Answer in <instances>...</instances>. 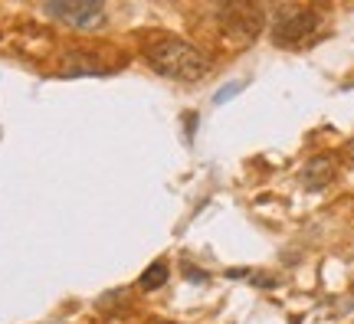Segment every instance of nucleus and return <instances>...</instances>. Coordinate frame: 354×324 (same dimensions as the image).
<instances>
[{
	"mask_svg": "<svg viewBox=\"0 0 354 324\" xmlns=\"http://www.w3.org/2000/svg\"><path fill=\"white\" fill-rule=\"evenodd\" d=\"M243 88V82H233V86H223V88H216V95H214V105H223L227 99H233L236 92Z\"/></svg>",
	"mask_w": 354,
	"mask_h": 324,
	"instance_id": "nucleus-7",
	"label": "nucleus"
},
{
	"mask_svg": "<svg viewBox=\"0 0 354 324\" xmlns=\"http://www.w3.org/2000/svg\"><path fill=\"white\" fill-rule=\"evenodd\" d=\"M220 20H223V30L236 39H256L263 30V13L253 3H230L220 10Z\"/></svg>",
	"mask_w": 354,
	"mask_h": 324,
	"instance_id": "nucleus-4",
	"label": "nucleus"
},
{
	"mask_svg": "<svg viewBox=\"0 0 354 324\" xmlns=\"http://www.w3.org/2000/svg\"><path fill=\"white\" fill-rule=\"evenodd\" d=\"M145 59L154 73L167 75V79H180V82L201 79L210 66L197 46H190L187 39L180 37H167V33H158L145 43Z\"/></svg>",
	"mask_w": 354,
	"mask_h": 324,
	"instance_id": "nucleus-1",
	"label": "nucleus"
},
{
	"mask_svg": "<svg viewBox=\"0 0 354 324\" xmlns=\"http://www.w3.org/2000/svg\"><path fill=\"white\" fill-rule=\"evenodd\" d=\"M331 177H335V164H331V158H312L302 171V184L308 190H322L325 184H331Z\"/></svg>",
	"mask_w": 354,
	"mask_h": 324,
	"instance_id": "nucleus-5",
	"label": "nucleus"
},
{
	"mask_svg": "<svg viewBox=\"0 0 354 324\" xmlns=\"http://www.w3.org/2000/svg\"><path fill=\"white\" fill-rule=\"evenodd\" d=\"M250 282L256 288H276V278L272 275H263V272H250Z\"/></svg>",
	"mask_w": 354,
	"mask_h": 324,
	"instance_id": "nucleus-8",
	"label": "nucleus"
},
{
	"mask_svg": "<svg viewBox=\"0 0 354 324\" xmlns=\"http://www.w3.org/2000/svg\"><path fill=\"white\" fill-rule=\"evenodd\" d=\"M167 275H171V269H167V262H151L145 272H141L138 285L145 288V292H154V288H161L167 282Z\"/></svg>",
	"mask_w": 354,
	"mask_h": 324,
	"instance_id": "nucleus-6",
	"label": "nucleus"
},
{
	"mask_svg": "<svg viewBox=\"0 0 354 324\" xmlns=\"http://www.w3.org/2000/svg\"><path fill=\"white\" fill-rule=\"evenodd\" d=\"M322 23V17L308 7H279L272 17V43L276 46H295L305 37H312Z\"/></svg>",
	"mask_w": 354,
	"mask_h": 324,
	"instance_id": "nucleus-2",
	"label": "nucleus"
},
{
	"mask_svg": "<svg viewBox=\"0 0 354 324\" xmlns=\"http://www.w3.org/2000/svg\"><path fill=\"white\" fill-rule=\"evenodd\" d=\"M184 275H187L190 282H207V278H210V275H207V272H197L194 265H184Z\"/></svg>",
	"mask_w": 354,
	"mask_h": 324,
	"instance_id": "nucleus-9",
	"label": "nucleus"
},
{
	"mask_svg": "<svg viewBox=\"0 0 354 324\" xmlns=\"http://www.w3.org/2000/svg\"><path fill=\"white\" fill-rule=\"evenodd\" d=\"M43 10L56 17V20H63V23L76 26V30H92L105 17V7L99 0H50Z\"/></svg>",
	"mask_w": 354,
	"mask_h": 324,
	"instance_id": "nucleus-3",
	"label": "nucleus"
},
{
	"mask_svg": "<svg viewBox=\"0 0 354 324\" xmlns=\"http://www.w3.org/2000/svg\"><path fill=\"white\" fill-rule=\"evenodd\" d=\"M351 158H354V144H351Z\"/></svg>",
	"mask_w": 354,
	"mask_h": 324,
	"instance_id": "nucleus-10",
	"label": "nucleus"
}]
</instances>
